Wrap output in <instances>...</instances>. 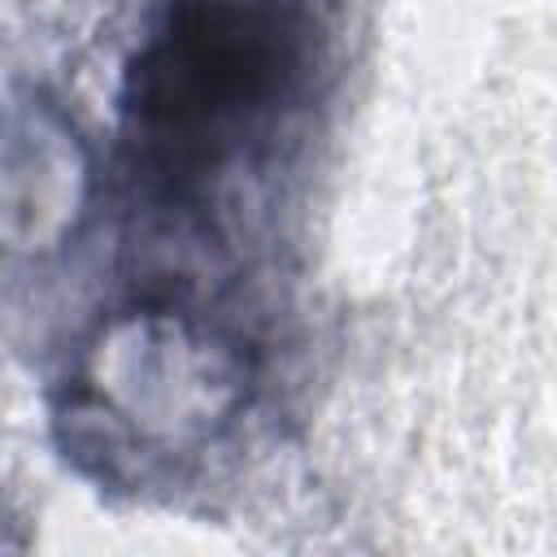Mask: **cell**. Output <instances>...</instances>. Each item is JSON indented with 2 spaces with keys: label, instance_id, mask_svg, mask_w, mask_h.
Instances as JSON below:
<instances>
[{
  "label": "cell",
  "instance_id": "6da1fadb",
  "mask_svg": "<svg viewBox=\"0 0 557 557\" xmlns=\"http://www.w3.org/2000/svg\"><path fill=\"white\" fill-rule=\"evenodd\" d=\"M305 70V0H161L126 87L139 170L174 191L213 183L278 126Z\"/></svg>",
  "mask_w": 557,
  "mask_h": 557
}]
</instances>
